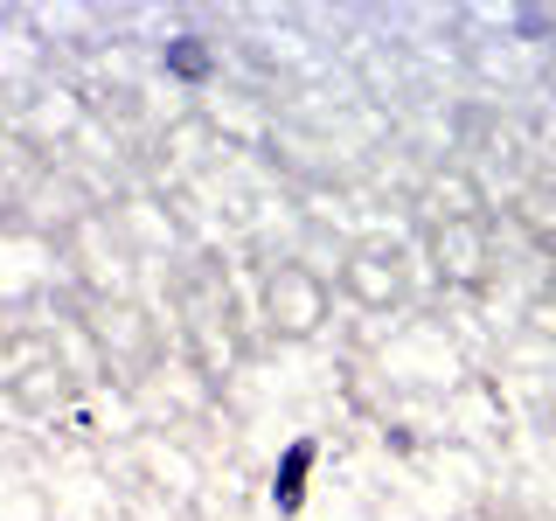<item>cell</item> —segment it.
Returning a JSON list of instances; mask_svg holds the SVG:
<instances>
[{
    "mask_svg": "<svg viewBox=\"0 0 556 521\" xmlns=\"http://www.w3.org/2000/svg\"><path fill=\"white\" fill-rule=\"evenodd\" d=\"M306 473H313V445L300 439V445L286 452V466H278V486H271V494H278V508H286V514L306 500Z\"/></svg>",
    "mask_w": 556,
    "mask_h": 521,
    "instance_id": "obj_1",
    "label": "cell"
}]
</instances>
